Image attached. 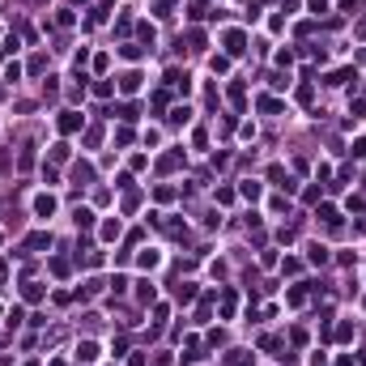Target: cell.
I'll return each mask as SVG.
<instances>
[{"instance_id": "cell-6", "label": "cell", "mask_w": 366, "mask_h": 366, "mask_svg": "<svg viewBox=\"0 0 366 366\" xmlns=\"http://www.w3.org/2000/svg\"><path fill=\"white\" fill-rule=\"evenodd\" d=\"M239 192H243V196H247V200H256V196H260V183H251V179H247V183H243Z\"/></svg>"}, {"instance_id": "cell-2", "label": "cell", "mask_w": 366, "mask_h": 366, "mask_svg": "<svg viewBox=\"0 0 366 366\" xmlns=\"http://www.w3.org/2000/svg\"><path fill=\"white\" fill-rule=\"evenodd\" d=\"M226 52H230V55H243V34H239V30L226 34Z\"/></svg>"}, {"instance_id": "cell-5", "label": "cell", "mask_w": 366, "mask_h": 366, "mask_svg": "<svg viewBox=\"0 0 366 366\" xmlns=\"http://www.w3.org/2000/svg\"><path fill=\"white\" fill-rule=\"evenodd\" d=\"M307 256H311V264H328V247H319V243L307 247Z\"/></svg>"}, {"instance_id": "cell-8", "label": "cell", "mask_w": 366, "mask_h": 366, "mask_svg": "<svg viewBox=\"0 0 366 366\" xmlns=\"http://www.w3.org/2000/svg\"><path fill=\"white\" fill-rule=\"evenodd\" d=\"M103 239H119V221H106V226H103Z\"/></svg>"}, {"instance_id": "cell-3", "label": "cell", "mask_w": 366, "mask_h": 366, "mask_svg": "<svg viewBox=\"0 0 366 366\" xmlns=\"http://www.w3.org/2000/svg\"><path fill=\"white\" fill-rule=\"evenodd\" d=\"M52 209H55L52 196H39V200H34V213H39V217H52Z\"/></svg>"}, {"instance_id": "cell-9", "label": "cell", "mask_w": 366, "mask_h": 366, "mask_svg": "<svg viewBox=\"0 0 366 366\" xmlns=\"http://www.w3.org/2000/svg\"><path fill=\"white\" fill-rule=\"evenodd\" d=\"M311 13H328V0H311Z\"/></svg>"}, {"instance_id": "cell-7", "label": "cell", "mask_w": 366, "mask_h": 366, "mask_svg": "<svg viewBox=\"0 0 366 366\" xmlns=\"http://www.w3.org/2000/svg\"><path fill=\"white\" fill-rule=\"evenodd\" d=\"M77 226H94V213H90V209H77Z\"/></svg>"}, {"instance_id": "cell-1", "label": "cell", "mask_w": 366, "mask_h": 366, "mask_svg": "<svg viewBox=\"0 0 366 366\" xmlns=\"http://www.w3.org/2000/svg\"><path fill=\"white\" fill-rule=\"evenodd\" d=\"M77 128H81V115L64 111V115H60V132H77Z\"/></svg>"}, {"instance_id": "cell-4", "label": "cell", "mask_w": 366, "mask_h": 366, "mask_svg": "<svg viewBox=\"0 0 366 366\" xmlns=\"http://www.w3.org/2000/svg\"><path fill=\"white\" fill-rule=\"evenodd\" d=\"M77 358H81V362H94V358H98V345H94V341H85V345L77 349Z\"/></svg>"}]
</instances>
